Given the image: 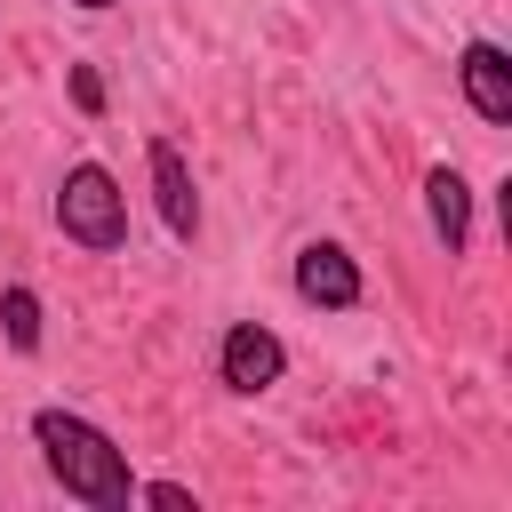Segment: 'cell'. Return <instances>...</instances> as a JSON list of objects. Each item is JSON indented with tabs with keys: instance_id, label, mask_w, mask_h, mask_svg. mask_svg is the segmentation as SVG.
I'll return each instance as SVG.
<instances>
[{
	"instance_id": "6",
	"label": "cell",
	"mask_w": 512,
	"mask_h": 512,
	"mask_svg": "<svg viewBox=\"0 0 512 512\" xmlns=\"http://www.w3.org/2000/svg\"><path fill=\"white\" fill-rule=\"evenodd\" d=\"M456 88H464V104H472L488 128L512 120V56H504L496 40H464V56H456Z\"/></svg>"
},
{
	"instance_id": "8",
	"label": "cell",
	"mask_w": 512,
	"mask_h": 512,
	"mask_svg": "<svg viewBox=\"0 0 512 512\" xmlns=\"http://www.w3.org/2000/svg\"><path fill=\"white\" fill-rule=\"evenodd\" d=\"M0 336H8V352H40V296L32 288H0Z\"/></svg>"
},
{
	"instance_id": "11",
	"label": "cell",
	"mask_w": 512,
	"mask_h": 512,
	"mask_svg": "<svg viewBox=\"0 0 512 512\" xmlns=\"http://www.w3.org/2000/svg\"><path fill=\"white\" fill-rule=\"evenodd\" d=\"M72 8H88V16H96V8H112V0H72Z\"/></svg>"
},
{
	"instance_id": "1",
	"label": "cell",
	"mask_w": 512,
	"mask_h": 512,
	"mask_svg": "<svg viewBox=\"0 0 512 512\" xmlns=\"http://www.w3.org/2000/svg\"><path fill=\"white\" fill-rule=\"evenodd\" d=\"M32 448L48 464V480L72 496V504H96V512H120L136 504V472H128V448L88 424L80 408H32Z\"/></svg>"
},
{
	"instance_id": "7",
	"label": "cell",
	"mask_w": 512,
	"mask_h": 512,
	"mask_svg": "<svg viewBox=\"0 0 512 512\" xmlns=\"http://www.w3.org/2000/svg\"><path fill=\"white\" fill-rule=\"evenodd\" d=\"M424 224H432V240H440L448 256H464V240H472V184H464L456 160L424 168Z\"/></svg>"
},
{
	"instance_id": "4",
	"label": "cell",
	"mask_w": 512,
	"mask_h": 512,
	"mask_svg": "<svg viewBox=\"0 0 512 512\" xmlns=\"http://www.w3.org/2000/svg\"><path fill=\"white\" fill-rule=\"evenodd\" d=\"M288 280H296V296H304L312 312H352V304L368 296V280H360V256H352L344 240H304Z\"/></svg>"
},
{
	"instance_id": "5",
	"label": "cell",
	"mask_w": 512,
	"mask_h": 512,
	"mask_svg": "<svg viewBox=\"0 0 512 512\" xmlns=\"http://www.w3.org/2000/svg\"><path fill=\"white\" fill-rule=\"evenodd\" d=\"M144 168H152V208H160V224H168L176 240H200V192H192V160H184L168 136H152V144H144Z\"/></svg>"
},
{
	"instance_id": "2",
	"label": "cell",
	"mask_w": 512,
	"mask_h": 512,
	"mask_svg": "<svg viewBox=\"0 0 512 512\" xmlns=\"http://www.w3.org/2000/svg\"><path fill=\"white\" fill-rule=\"evenodd\" d=\"M56 232H64L72 248H88V256L128 248V192H120V176H112L104 160L64 168V184H56Z\"/></svg>"
},
{
	"instance_id": "3",
	"label": "cell",
	"mask_w": 512,
	"mask_h": 512,
	"mask_svg": "<svg viewBox=\"0 0 512 512\" xmlns=\"http://www.w3.org/2000/svg\"><path fill=\"white\" fill-rule=\"evenodd\" d=\"M216 376H224V392L256 400V392H272V384L288 376V344H280L264 320H232L224 344H216Z\"/></svg>"
},
{
	"instance_id": "10",
	"label": "cell",
	"mask_w": 512,
	"mask_h": 512,
	"mask_svg": "<svg viewBox=\"0 0 512 512\" xmlns=\"http://www.w3.org/2000/svg\"><path fill=\"white\" fill-rule=\"evenodd\" d=\"M144 504H160V512H192V488L184 480H152V488H136Z\"/></svg>"
},
{
	"instance_id": "9",
	"label": "cell",
	"mask_w": 512,
	"mask_h": 512,
	"mask_svg": "<svg viewBox=\"0 0 512 512\" xmlns=\"http://www.w3.org/2000/svg\"><path fill=\"white\" fill-rule=\"evenodd\" d=\"M64 80H72V104H80V112L96 120V112H104V72H96V64H72Z\"/></svg>"
}]
</instances>
